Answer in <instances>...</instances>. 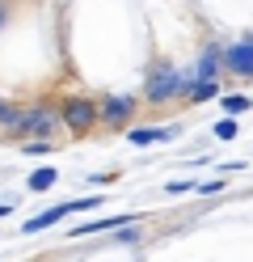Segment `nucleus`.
<instances>
[{"label": "nucleus", "instance_id": "4", "mask_svg": "<svg viewBox=\"0 0 253 262\" xmlns=\"http://www.w3.org/2000/svg\"><path fill=\"white\" fill-rule=\"evenodd\" d=\"M135 97L131 93H114L106 97V102H97V123H106V127H127L131 123V114H135Z\"/></svg>", "mask_w": 253, "mask_h": 262}, {"label": "nucleus", "instance_id": "2", "mask_svg": "<svg viewBox=\"0 0 253 262\" xmlns=\"http://www.w3.org/2000/svg\"><path fill=\"white\" fill-rule=\"evenodd\" d=\"M59 131V110L47 102H30L21 106V123H17V136H38L42 144H51V136Z\"/></svg>", "mask_w": 253, "mask_h": 262}, {"label": "nucleus", "instance_id": "11", "mask_svg": "<svg viewBox=\"0 0 253 262\" xmlns=\"http://www.w3.org/2000/svg\"><path fill=\"white\" fill-rule=\"evenodd\" d=\"M181 93L190 97V102H207V97H215V85H186Z\"/></svg>", "mask_w": 253, "mask_h": 262}, {"label": "nucleus", "instance_id": "17", "mask_svg": "<svg viewBox=\"0 0 253 262\" xmlns=\"http://www.w3.org/2000/svg\"><path fill=\"white\" fill-rule=\"evenodd\" d=\"M5 106H9V102H5V97H0V119H5Z\"/></svg>", "mask_w": 253, "mask_h": 262}, {"label": "nucleus", "instance_id": "8", "mask_svg": "<svg viewBox=\"0 0 253 262\" xmlns=\"http://www.w3.org/2000/svg\"><path fill=\"white\" fill-rule=\"evenodd\" d=\"M173 136H177L173 127H135L127 140L135 144V148H148V144H160V140H173Z\"/></svg>", "mask_w": 253, "mask_h": 262}, {"label": "nucleus", "instance_id": "7", "mask_svg": "<svg viewBox=\"0 0 253 262\" xmlns=\"http://www.w3.org/2000/svg\"><path fill=\"white\" fill-rule=\"evenodd\" d=\"M67 211H72V203L47 207V211H38V216H34V220H26V224H21V233H26V237H30V233H42V228H51V224H59V220L67 216Z\"/></svg>", "mask_w": 253, "mask_h": 262}, {"label": "nucleus", "instance_id": "5", "mask_svg": "<svg viewBox=\"0 0 253 262\" xmlns=\"http://www.w3.org/2000/svg\"><path fill=\"white\" fill-rule=\"evenodd\" d=\"M224 63H228L232 72H241V76H253V38L232 42L228 51H224Z\"/></svg>", "mask_w": 253, "mask_h": 262}, {"label": "nucleus", "instance_id": "14", "mask_svg": "<svg viewBox=\"0 0 253 262\" xmlns=\"http://www.w3.org/2000/svg\"><path fill=\"white\" fill-rule=\"evenodd\" d=\"M93 207H101L97 194H89V199H72V211H93Z\"/></svg>", "mask_w": 253, "mask_h": 262}, {"label": "nucleus", "instance_id": "13", "mask_svg": "<svg viewBox=\"0 0 253 262\" xmlns=\"http://www.w3.org/2000/svg\"><path fill=\"white\" fill-rule=\"evenodd\" d=\"M21 152H30V157H42V152H51V144H42V140H26V144H21Z\"/></svg>", "mask_w": 253, "mask_h": 262}, {"label": "nucleus", "instance_id": "3", "mask_svg": "<svg viewBox=\"0 0 253 262\" xmlns=\"http://www.w3.org/2000/svg\"><path fill=\"white\" fill-rule=\"evenodd\" d=\"M186 89V76L173 68V63H156L148 72V85H144V97L148 102H173V97Z\"/></svg>", "mask_w": 253, "mask_h": 262}, {"label": "nucleus", "instance_id": "10", "mask_svg": "<svg viewBox=\"0 0 253 262\" xmlns=\"http://www.w3.org/2000/svg\"><path fill=\"white\" fill-rule=\"evenodd\" d=\"M55 182H59V169H51V165H47V169H34L26 186H30L34 194H38V190H51V186H55Z\"/></svg>", "mask_w": 253, "mask_h": 262}, {"label": "nucleus", "instance_id": "15", "mask_svg": "<svg viewBox=\"0 0 253 262\" xmlns=\"http://www.w3.org/2000/svg\"><path fill=\"white\" fill-rule=\"evenodd\" d=\"M215 136H219V140H232V136H236V123H232V119L215 123Z\"/></svg>", "mask_w": 253, "mask_h": 262}, {"label": "nucleus", "instance_id": "12", "mask_svg": "<svg viewBox=\"0 0 253 262\" xmlns=\"http://www.w3.org/2000/svg\"><path fill=\"white\" fill-rule=\"evenodd\" d=\"M249 106H253V102H249V97H241V93H232V97H224V110H228V114H245Z\"/></svg>", "mask_w": 253, "mask_h": 262}, {"label": "nucleus", "instance_id": "6", "mask_svg": "<svg viewBox=\"0 0 253 262\" xmlns=\"http://www.w3.org/2000/svg\"><path fill=\"white\" fill-rule=\"evenodd\" d=\"M215 76H219V51L207 47L202 59H198V68H194V80H186V85H215Z\"/></svg>", "mask_w": 253, "mask_h": 262}, {"label": "nucleus", "instance_id": "16", "mask_svg": "<svg viewBox=\"0 0 253 262\" xmlns=\"http://www.w3.org/2000/svg\"><path fill=\"white\" fill-rule=\"evenodd\" d=\"M9 211H13V203H0V216H9Z\"/></svg>", "mask_w": 253, "mask_h": 262}, {"label": "nucleus", "instance_id": "1", "mask_svg": "<svg viewBox=\"0 0 253 262\" xmlns=\"http://www.w3.org/2000/svg\"><path fill=\"white\" fill-rule=\"evenodd\" d=\"M59 127H67L72 136H89V131L97 127V102L84 93H72L59 102Z\"/></svg>", "mask_w": 253, "mask_h": 262}, {"label": "nucleus", "instance_id": "9", "mask_svg": "<svg viewBox=\"0 0 253 262\" xmlns=\"http://www.w3.org/2000/svg\"><path fill=\"white\" fill-rule=\"evenodd\" d=\"M131 216H106V220H93V224H80L72 237H89V233H101V228H127Z\"/></svg>", "mask_w": 253, "mask_h": 262}]
</instances>
